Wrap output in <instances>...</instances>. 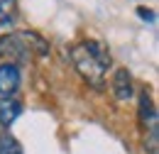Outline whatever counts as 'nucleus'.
Returning <instances> with one entry per match:
<instances>
[{"label":"nucleus","instance_id":"9","mask_svg":"<svg viewBox=\"0 0 159 154\" xmlns=\"http://www.w3.org/2000/svg\"><path fill=\"white\" fill-rule=\"evenodd\" d=\"M137 15L142 20H147V22H154L157 15H154V10H149V7H137Z\"/></svg>","mask_w":159,"mask_h":154},{"label":"nucleus","instance_id":"4","mask_svg":"<svg viewBox=\"0 0 159 154\" xmlns=\"http://www.w3.org/2000/svg\"><path fill=\"white\" fill-rule=\"evenodd\" d=\"M113 93L118 100H130L132 98V76L127 69H118L115 76H113Z\"/></svg>","mask_w":159,"mask_h":154},{"label":"nucleus","instance_id":"8","mask_svg":"<svg viewBox=\"0 0 159 154\" xmlns=\"http://www.w3.org/2000/svg\"><path fill=\"white\" fill-rule=\"evenodd\" d=\"M0 154H22V144L12 135H0Z\"/></svg>","mask_w":159,"mask_h":154},{"label":"nucleus","instance_id":"5","mask_svg":"<svg viewBox=\"0 0 159 154\" xmlns=\"http://www.w3.org/2000/svg\"><path fill=\"white\" fill-rule=\"evenodd\" d=\"M139 122H142V127L144 130H149V127H157V108H154V103H152V96L147 93V91H142L139 93Z\"/></svg>","mask_w":159,"mask_h":154},{"label":"nucleus","instance_id":"1","mask_svg":"<svg viewBox=\"0 0 159 154\" xmlns=\"http://www.w3.org/2000/svg\"><path fill=\"white\" fill-rule=\"evenodd\" d=\"M71 61L86 83L100 88L105 71L110 66V52L100 42H83V44H76L71 49Z\"/></svg>","mask_w":159,"mask_h":154},{"label":"nucleus","instance_id":"3","mask_svg":"<svg viewBox=\"0 0 159 154\" xmlns=\"http://www.w3.org/2000/svg\"><path fill=\"white\" fill-rule=\"evenodd\" d=\"M20 88V69L17 64H0V96L5 98H12Z\"/></svg>","mask_w":159,"mask_h":154},{"label":"nucleus","instance_id":"7","mask_svg":"<svg viewBox=\"0 0 159 154\" xmlns=\"http://www.w3.org/2000/svg\"><path fill=\"white\" fill-rule=\"evenodd\" d=\"M17 20V0H0V27H10Z\"/></svg>","mask_w":159,"mask_h":154},{"label":"nucleus","instance_id":"6","mask_svg":"<svg viewBox=\"0 0 159 154\" xmlns=\"http://www.w3.org/2000/svg\"><path fill=\"white\" fill-rule=\"evenodd\" d=\"M22 113V105L17 100H12V98H2L0 100V125H12L15 122V117Z\"/></svg>","mask_w":159,"mask_h":154},{"label":"nucleus","instance_id":"2","mask_svg":"<svg viewBox=\"0 0 159 154\" xmlns=\"http://www.w3.org/2000/svg\"><path fill=\"white\" fill-rule=\"evenodd\" d=\"M32 54H37V57L49 54V44L37 32H12L0 39V57L10 59V64L30 61Z\"/></svg>","mask_w":159,"mask_h":154}]
</instances>
